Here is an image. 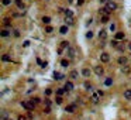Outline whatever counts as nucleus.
<instances>
[{"label": "nucleus", "instance_id": "f257e3e1", "mask_svg": "<svg viewBox=\"0 0 131 120\" xmlns=\"http://www.w3.org/2000/svg\"><path fill=\"white\" fill-rule=\"evenodd\" d=\"M21 106L24 107V109H27L28 112H33L35 109V105L31 100H28V102H21Z\"/></svg>", "mask_w": 131, "mask_h": 120}, {"label": "nucleus", "instance_id": "f03ea898", "mask_svg": "<svg viewBox=\"0 0 131 120\" xmlns=\"http://www.w3.org/2000/svg\"><path fill=\"white\" fill-rule=\"evenodd\" d=\"M100 99H101V95L99 93V90H96V92H95V93L90 96V100H92L95 105H97V103L100 102Z\"/></svg>", "mask_w": 131, "mask_h": 120}, {"label": "nucleus", "instance_id": "7ed1b4c3", "mask_svg": "<svg viewBox=\"0 0 131 120\" xmlns=\"http://www.w3.org/2000/svg\"><path fill=\"white\" fill-rule=\"evenodd\" d=\"M93 72L96 73L97 76H101V75L104 73V69H103L101 65H95V66H93Z\"/></svg>", "mask_w": 131, "mask_h": 120}, {"label": "nucleus", "instance_id": "20e7f679", "mask_svg": "<svg viewBox=\"0 0 131 120\" xmlns=\"http://www.w3.org/2000/svg\"><path fill=\"white\" fill-rule=\"evenodd\" d=\"M66 55H68L69 60H73L75 57H76V50H75L73 47H69L68 50H66Z\"/></svg>", "mask_w": 131, "mask_h": 120}, {"label": "nucleus", "instance_id": "39448f33", "mask_svg": "<svg viewBox=\"0 0 131 120\" xmlns=\"http://www.w3.org/2000/svg\"><path fill=\"white\" fill-rule=\"evenodd\" d=\"M106 7L110 10V11H114V10H117V3H114L113 0H110L106 3Z\"/></svg>", "mask_w": 131, "mask_h": 120}, {"label": "nucleus", "instance_id": "423d86ee", "mask_svg": "<svg viewBox=\"0 0 131 120\" xmlns=\"http://www.w3.org/2000/svg\"><path fill=\"white\" fill-rule=\"evenodd\" d=\"M100 61L103 62V64H107L110 61V55H109V52H101L100 54Z\"/></svg>", "mask_w": 131, "mask_h": 120}, {"label": "nucleus", "instance_id": "0eeeda50", "mask_svg": "<svg viewBox=\"0 0 131 120\" xmlns=\"http://www.w3.org/2000/svg\"><path fill=\"white\" fill-rule=\"evenodd\" d=\"M10 35H11V31L7 30V28H3V30L0 31V37H3V38H7Z\"/></svg>", "mask_w": 131, "mask_h": 120}, {"label": "nucleus", "instance_id": "6e6552de", "mask_svg": "<svg viewBox=\"0 0 131 120\" xmlns=\"http://www.w3.org/2000/svg\"><path fill=\"white\" fill-rule=\"evenodd\" d=\"M65 110L68 112V113H73V112L76 110V103H72V105H69V106H66Z\"/></svg>", "mask_w": 131, "mask_h": 120}, {"label": "nucleus", "instance_id": "1a4fd4ad", "mask_svg": "<svg viewBox=\"0 0 131 120\" xmlns=\"http://www.w3.org/2000/svg\"><path fill=\"white\" fill-rule=\"evenodd\" d=\"M90 73H92V71L89 68H83L82 69V76L83 78H90Z\"/></svg>", "mask_w": 131, "mask_h": 120}, {"label": "nucleus", "instance_id": "9d476101", "mask_svg": "<svg viewBox=\"0 0 131 120\" xmlns=\"http://www.w3.org/2000/svg\"><path fill=\"white\" fill-rule=\"evenodd\" d=\"M99 38H100L101 41H104V40L107 38V31L106 30H100L99 31Z\"/></svg>", "mask_w": 131, "mask_h": 120}, {"label": "nucleus", "instance_id": "9b49d317", "mask_svg": "<svg viewBox=\"0 0 131 120\" xmlns=\"http://www.w3.org/2000/svg\"><path fill=\"white\" fill-rule=\"evenodd\" d=\"M65 90H66V92L73 90V83H72L70 81H66V83H65Z\"/></svg>", "mask_w": 131, "mask_h": 120}, {"label": "nucleus", "instance_id": "f8f14e48", "mask_svg": "<svg viewBox=\"0 0 131 120\" xmlns=\"http://www.w3.org/2000/svg\"><path fill=\"white\" fill-rule=\"evenodd\" d=\"M69 78H70V79H78V78H79V72L76 71V69H73V71H70V73H69Z\"/></svg>", "mask_w": 131, "mask_h": 120}, {"label": "nucleus", "instance_id": "ddd939ff", "mask_svg": "<svg viewBox=\"0 0 131 120\" xmlns=\"http://www.w3.org/2000/svg\"><path fill=\"white\" fill-rule=\"evenodd\" d=\"M118 65H127V62H128V60H127V57H120L117 60Z\"/></svg>", "mask_w": 131, "mask_h": 120}, {"label": "nucleus", "instance_id": "4468645a", "mask_svg": "<svg viewBox=\"0 0 131 120\" xmlns=\"http://www.w3.org/2000/svg\"><path fill=\"white\" fill-rule=\"evenodd\" d=\"M65 23L68 24V26H72L73 24V16H66V18H65Z\"/></svg>", "mask_w": 131, "mask_h": 120}, {"label": "nucleus", "instance_id": "2eb2a0df", "mask_svg": "<svg viewBox=\"0 0 131 120\" xmlns=\"http://www.w3.org/2000/svg\"><path fill=\"white\" fill-rule=\"evenodd\" d=\"M68 31H69V26H68V24H66V26H62L61 28H59V33H61V34H64V35H65Z\"/></svg>", "mask_w": 131, "mask_h": 120}, {"label": "nucleus", "instance_id": "dca6fc26", "mask_svg": "<svg viewBox=\"0 0 131 120\" xmlns=\"http://www.w3.org/2000/svg\"><path fill=\"white\" fill-rule=\"evenodd\" d=\"M64 76L65 75H62V73H59V72H54V79H57V81H61V79H64Z\"/></svg>", "mask_w": 131, "mask_h": 120}, {"label": "nucleus", "instance_id": "f3484780", "mask_svg": "<svg viewBox=\"0 0 131 120\" xmlns=\"http://www.w3.org/2000/svg\"><path fill=\"white\" fill-rule=\"evenodd\" d=\"M124 99L126 100H131V89L124 90Z\"/></svg>", "mask_w": 131, "mask_h": 120}, {"label": "nucleus", "instance_id": "a211bd4d", "mask_svg": "<svg viewBox=\"0 0 131 120\" xmlns=\"http://www.w3.org/2000/svg\"><path fill=\"white\" fill-rule=\"evenodd\" d=\"M121 72L123 73H130V66H128V65H121Z\"/></svg>", "mask_w": 131, "mask_h": 120}, {"label": "nucleus", "instance_id": "6ab92c4d", "mask_svg": "<svg viewBox=\"0 0 131 120\" xmlns=\"http://www.w3.org/2000/svg\"><path fill=\"white\" fill-rule=\"evenodd\" d=\"M69 47H70L69 41H62V43H61V48H62V50H68Z\"/></svg>", "mask_w": 131, "mask_h": 120}, {"label": "nucleus", "instance_id": "aec40b11", "mask_svg": "<svg viewBox=\"0 0 131 120\" xmlns=\"http://www.w3.org/2000/svg\"><path fill=\"white\" fill-rule=\"evenodd\" d=\"M14 3H16V6H17V7H18L20 10H23V9H24V4H23V1H21V0H14Z\"/></svg>", "mask_w": 131, "mask_h": 120}, {"label": "nucleus", "instance_id": "412c9836", "mask_svg": "<svg viewBox=\"0 0 131 120\" xmlns=\"http://www.w3.org/2000/svg\"><path fill=\"white\" fill-rule=\"evenodd\" d=\"M3 26H4V27H10V26H11V21H10V18H7V17L3 18Z\"/></svg>", "mask_w": 131, "mask_h": 120}, {"label": "nucleus", "instance_id": "4be33fe9", "mask_svg": "<svg viewBox=\"0 0 131 120\" xmlns=\"http://www.w3.org/2000/svg\"><path fill=\"white\" fill-rule=\"evenodd\" d=\"M42 23L48 26L49 23H51V17H48V16H44V17H42Z\"/></svg>", "mask_w": 131, "mask_h": 120}, {"label": "nucleus", "instance_id": "5701e85b", "mask_svg": "<svg viewBox=\"0 0 131 120\" xmlns=\"http://www.w3.org/2000/svg\"><path fill=\"white\" fill-rule=\"evenodd\" d=\"M116 38L120 41V40H124V33H121V31H118V33H116Z\"/></svg>", "mask_w": 131, "mask_h": 120}, {"label": "nucleus", "instance_id": "b1692460", "mask_svg": "<svg viewBox=\"0 0 131 120\" xmlns=\"http://www.w3.org/2000/svg\"><path fill=\"white\" fill-rule=\"evenodd\" d=\"M111 85H113V79L111 78H107L104 81V86H111Z\"/></svg>", "mask_w": 131, "mask_h": 120}, {"label": "nucleus", "instance_id": "393cba45", "mask_svg": "<svg viewBox=\"0 0 131 120\" xmlns=\"http://www.w3.org/2000/svg\"><path fill=\"white\" fill-rule=\"evenodd\" d=\"M7 119H9V113L6 110H3L1 112V120H7Z\"/></svg>", "mask_w": 131, "mask_h": 120}, {"label": "nucleus", "instance_id": "a878e982", "mask_svg": "<svg viewBox=\"0 0 131 120\" xmlns=\"http://www.w3.org/2000/svg\"><path fill=\"white\" fill-rule=\"evenodd\" d=\"M85 89H86V90H93L92 83H89V82H85Z\"/></svg>", "mask_w": 131, "mask_h": 120}, {"label": "nucleus", "instance_id": "bb28decb", "mask_svg": "<svg viewBox=\"0 0 131 120\" xmlns=\"http://www.w3.org/2000/svg\"><path fill=\"white\" fill-rule=\"evenodd\" d=\"M109 20H110V17L106 14V16H101V20H100V21L101 23H109Z\"/></svg>", "mask_w": 131, "mask_h": 120}, {"label": "nucleus", "instance_id": "cd10ccee", "mask_svg": "<svg viewBox=\"0 0 131 120\" xmlns=\"http://www.w3.org/2000/svg\"><path fill=\"white\" fill-rule=\"evenodd\" d=\"M110 44H111V47H114V48H117L118 45H120V44H118V40H117V38H116V40H113V41H111Z\"/></svg>", "mask_w": 131, "mask_h": 120}, {"label": "nucleus", "instance_id": "c85d7f7f", "mask_svg": "<svg viewBox=\"0 0 131 120\" xmlns=\"http://www.w3.org/2000/svg\"><path fill=\"white\" fill-rule=\"evenodd\" d=\"M61 65H62V66H65V68H66V66L69 65V58H68V60H62V61H61Z\"/></svg>", "mask_w": 131, "mask_h": 120}, {"label": "nucleus", "instance_id": "c756f323", "mask_svg": "<svg viewBox=\"0 0 131 120\" xmlns=\"http://www.w3.org/2000/svg\"><path fill=\"white\" fill-rule=\"evenodd\" d=\"M1 61L3 62H9V61H11V58H10V55H3L1 57Z\"/></svg>", "mask_w": 131, "mask_h": 120}, {"label": "nucleus", "instance_id": "7c9ffc66", "mask_svg": "<svg viewBox=\"0 0 131 120\" xmlns=\"http://www.w3.org/2000/svg\"><path fill=\"white\" fill-rule=\"evenodd\" d=\"M30 100L34 103V105H38V103L41 102V99H39V98H33V99H30Z\"/></svg>", "mask_w": 131, "mask_h": 120}, {"label": "nucleus", "instance_id": "2f4dec72", "mask_svg": "<svg viewBox=\"0 0 131 120\" xmlns=\"http://www.w3.org/2000/svg\"><path fill=\"white\" fill-rule=\"evenodd\" d=\"M52 31H54V28H52L51 26H47V27H45V33H48V34H51Z\"/></svg>", "mask_w": 131, "mask_h": 120}, {"label": "nucleus", "instance_id": "473e14b6", "mask_svg": "<svg viewBox=\"0 0 131 120\" xmlns=\"http://www.w3.org/2000/svg\"><path fill=\"white\" fill-rule=\"evenodd\" d=\"M1 4L3 6H10L11 4V0H1Z\"/></svg>", "mask_w": 131, "mask_h": 120}, {"label": "nucleus", "instance_id": "72a5a7b5", "mask_svg": "<svg viewBox=\"0 0 131 120\" xmlns=\"http://www.w3.org/2000/svg\"><path fill=\"white\" fill-rule=\"evenodd\" d=\"M86 38L87 40H92L93 38V33H92V31H87V33H86Z\"/></svg>", "mask_w": 131, "mask_h": 120}, {"label": "nucleus", "instance_id": "f704fd0d", "mask_svg": "<svg viewBox=\"0 0 131 120\" xmlns=\"http://www.w3.org/2000/svg\"><path fill=\"white\" fill-rule=\"evenodd\" d=\"M64 92H66L65 88H64V89H58L57 90V95H58V96H62V95H64Z\"/></svg>", "mask_w": 131, "mask_h": 120}, {"label": "nucleus", "instance_id": "c9c22d12", "mask_svg": "<svg viewBox=\"0 0 131 120\" xmlns=\"http://www.w3.org/2000/svg\"><path fill=\"white\" fill-rule=\"evenodd\" d=\"M55 102H57V105H61V103H62V98H61V96H58V98L55 99Z\"/></svg>", "mask_w": 131, "mask_h": 120}, {"label": "nucleus", "instance_id": "e433bc0d", "mask_svg": "<svg viewBox=\"0 0 131 120\" xmlns=\"http://www.w3.org/2000/svg\"><path fill=\"white\" fill-rule=\"evenodd\" d=\"M44 113H47V115H48V113H51V107H49V106H47L45 109H44Z\"/></svg>", "mask_w": 131, "mask_h": 120}, {"label": "nucleus", "instance_id": "4c0bfd02", "mask_svg": "<svg viewBox=\"0 0 131 120\" xmlns=\"http://www.w3.org/2000/svg\"><path fill=\"white\" fill-rule=\"evenodd\" d=\"M65 14L66 16H73V13H72L70 10H65Z\"/></svg>", "mask_w": 131, "mask_h": 120}, {"label": "nucleus", "instance_id": "58836bf2", "mask_svg": "<svg viewBox=\"0 0 131 120\" xmlns=\"http://www.w3.org/2000/svg\"><path fill=\"white\" fill-rule=\"evenodd\" d=\"M13 34H14V37H20V31H18V30H14Z\"/></svg>", "mask_w": 131, "mask_h": 120}, {"label": "nucleus", "instance_id": "ea45409f", "mask_svg": "<svg viewBox=\"0 0 131 120\" xmlns=\"http://www.w3.org/2000/svg\"><path fill=\"white\" fill-rule=\"evenodd\" d=\"M110 30H111V31H114V30H116V24H114V23L111 24V26H110Z\"/></svg>", "mask_w": 131, "mask_h": 120}, {"label": "nucleus", "instance_id": "a19ab883", "mask_svg": "<svg viewBox=\"0 0 131 120\" xmlns=\"http://www.w3.org/2000/svg\"><path fill=\"white\" fill-rule=\"evenodd\" d=\"M45 105H47V106H51V102H49V99H45Z\"/></svg>", "mask_w": 131, "mask_h": 120}, {"label": "nucleus", "instance_id": "79ce46f5", "mask_svg": "<svg viewBox=\"0 0 131 120\" xmlns=\"http://www.w3.org/2000/svg\"><path fill=\"white\" fill-rule=\"evenodd\" d=\"M85 3V0H78V6H82Z\"/></svg>", "mask_w": 131, "mask_h": 120}, {"label": "nucleus", "instance_id": "37998d69", "mask_svg": "<svg viewBox=\"0 0 131 120\" xmlns=\"http://www.w3.org/2000/svg\"><path fill=\"white\" fill-rule=\"evenodd\" d=\"M45 95H47V96H48V95H51V89H47V90H45Z\"/></svg>", "mask_w": 131, "mask_h": 120}, {"label": "nucleus", "instance_id": "c03bdc74", "mask_svg": "<svg viewBox=\"0 0 131 120\" xmlns=\"http://www.w3.org/2000/svg\"><path fill=\"white\" fill-rule=\"evenodd\" d=\"M18 120H26V117L24 116H18Z\"/></svg>", "mask_w": 131, "mask_h": 120}, {"label": "nucleus", "instance_id": "a18cd8bd", "mask_svg": "<svg viewBox=\"0 0 131 120\" xmlns=\"http://www.w3.org/2000/svg\"><path fill=\"white\" fill-rule=\"evenodd\" d=\"M100 3H107V0H99Z\"/></svg>", "mask_w": 131, "mask_h": 120}, {"label": "nucleus", "instance_id": "49530a36", "mask_svg": "<svg viewBox=\"0 0 131 120\" xmlns=\"http://www.w3.org/2000/svg\"><path fill=\"white\" fill-rule=\"evenodd\" d=\"M128 50H131V43H128Z\"/></svg>", "mask_w": 131, "mask_h": 120}, {"label": "nucleus", "instance_id": "de8ad7c7", "mask_svg": "<svg viewBox=\"0 0 131 120\" xmlns=\"http://www.w3.org/2000/svg\"><path fill=\"white\" fill-rule=\"evenodd\" d=\"M7 120H11V119H7Z\"/></svg>", "mask_w": 131, "mask_h": 120}, {"label": "nucleus", "instance_id": "09e8293b", "mask_svg": "<svg viewBox=\"0 0 131 120\" xmlns=\"http://www.w3.org/2000/svg\"><path fill=\"white\" fill-rule=\"evenodd\" d=\"M107 1H110V0H107Z\"/></svg>", "mask_w": 131, "mask_h": 120}]
</instances>
